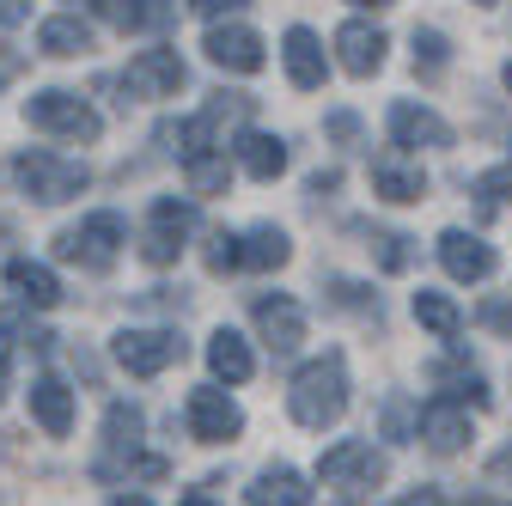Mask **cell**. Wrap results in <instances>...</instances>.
Masks as SVG:
<instances>
[{"instance_id": "6da1fadb", "label": "cell", "mask_w": 512, "mask_h": 506, "mask_svg": "<svg viewBox=\"0 0 512 506\" xmlns=\"http://www.w3.org/2000/svg\"><path fill=\"white\" fill-rule=\"evenodd\" d=\"M287 409L299 427L324 433L348 415V360L342 354H317L293 372V391H287Z\"/></svg>"}, {"instance_id": "7a4b0ae2", "label": "cell", "mask_w": 512, "mask_h": 506, "mask_svg": "<svg viewBox=\"0 0 512 506\" xmlns=\"http://www.w3.org/2000/svg\"><path fill=\"white\" fill-rule=\"evenodd\" d=\"M13 177H19V189H25V196H31V202H43V208L86 196V183H92V171H86L80 159H68V153H49V147H25V153L13 159Z\"/></svg>"}, {"instance_id": "3957f363", "label": "cell", "mask_w": 512, "mask_h": 506, "mask_svg": "<svg viewBox=\"0 0 512 506\" xmlns=\"http://www.w3.org/2000/svg\"><path fill=\"white\" fill-rule=\"evenodd\" d=\"M25 122L37 135H61V141H98L104 135V116L80 98V92H61V86H49V92H31L25 98Z\"/></svg>"}, {"instance_id": "277c9868", "label": "cell", "mask_w": 512, "mask_h": 506, "mask_svg": "<svg viewBox=\"0 0 512 506\" xmlns=\"http://www.w3.org/2000/svg\"><path fill=\"white\" fill-rule=\"evenodd\" d=\"M317 482H324L336 500H360L384 482V452H372L366 439H336V446L317 458Z\"/></svg>"}, {"instance_id": "5b68a950", "label": "cell", "mask_w": 512, "mask_h": 506, "mask_svg": "<svg viewBox=\"0 0 512 506\" xmlns=\"http://www.w3.org/2000/svg\"><path fill=\"white\" fill-rule=\"evenodd\" d=\"M122 244H128V226H122V214H86L74 232H61L55 238V250L68 263H80V269H110L116 257H122Z\"/></svg>"}, {"instance_id": "8992f818", "label": "cell", "mask_w": 512, "mask_h": 506, "mask_svg": "<svg viewBox=\"0 0 512 506\" xmlns=\"http://www.w3.org/2000/svg\"><path fill=\"white\" fill-rule=\"evenodd\" d=\"M183 421H189V439H202V446H226V439L244 433V409L220 391V385H196L183 397Z\"/></svg>"}, {"instance_id": "52a82bcc", "label": "cell", "mask_w": 512, "mask_h": 506, "mask_svg": "<svg viewBox=\"0 0 512 506\" xmlns=\"http://www.w3.org/2000/svg\"><path fill=\"white\" fill-rule=\"evenodd\" d=\"M110 354L128 378H159L171 360H183V336L177 330H122L110 342Z\"/></svg>"}, {"instance_id": "ba28073f", "label": "cell", "mask_w": 512, "mask_h": 506, "mask_svg": "<svg viewBox=\"0 0 512 506\" xmlns=\"http://www.w3.org/2000/svg\"><path fill=\"white\" fill-rule=\"evenodd\" d=\"M189 232H196V202L159 196L153 214H147V263H177V250H183Z\"/></svg>"}, {"instance_id": "9c48e42d", "label": "cell", "mask_w": 512, "mask_h": 506, "mask_svg": "<svg viewBox=\"0 0 512 506\" xmlns=\"http://www.w3.org/2000/svg\"><path fill=\"white\" fill-rule=\"evenodd\" d=\"M250 318H256V336H263L275 354H293L305 342V305L293 293H263L250 305Z\"/></svg>"}, {"instance_id": "30bf717a", "label": "cell", "mask_w": 512, "mask_h": 506, "mask_svg": "<svg viewBox=\"0 0 512 506\" xmlns=\"http://www.w3.org/2000/svg\"><path fill=\"white\" fill-rule=\"evenodd\" d=\"M202 49H208L214 68H226V74H263V61H269L263 37H256L250 25H214L202 37Z\"/></svg>"}, {"instance_id": "8fae6325", "label": "cell", "mask_w": 512, "mask_h": 506, "mask_svg": "<svg viewBox=\"0 0 512 506\" xmlns=\"http://www.w3.org/2000/svg\"><path fill=\"white\" fill-rule=\"evenodd\" d=\"M122 86L135 98H177L183 92V55L177 49H141L135 61H128Z\"/></svg>"}, {"instance_id": "7c38bea8", "label": "cell", "mask_w": 512, "mask_h": 506, "mask_svg": "<svg viewBox=\"0 0 512 506\" xmlns=\"http://www.w3.org/2000/svg\"><path fill=\"white\" fill-rule=\"evenodd\" d=\"M391 141L409 153H433V147H452V122L415 98H403V104H391Z\"/></svg>"}, {"instance_id": "4fadbf2b", "label": "cell", "mask_w": 512, "mask_h": 506, "mask_svg": "<svg viewBox=\"0 0 512 506\" xmlns=\"http://www.w3.org/2000/svg\"><path fill=\"white\" fill-rule=\"evenodd\" d=\"M415 433H421V446H427V452L452 458V452H464V446H470V409H464V403H452V397H433V403L421 409Z\"/></svg>"}, {"instance_id": "5bb4252c", "label": "cell", "mask_w": 512, "mask_h": 506, "mask_svg": "<svg viewBox=\"0 0 512 506\" xmlns=\"http://www.w3.org/2000/svg\"><path fill=\"white\" fill-rule=\"evenodd\" d=\"M439 263H445V275H452V281H488V275L500 269L494 244L476 238V232H464V226L439 232Z\"/></svg>"}, {"instance_id": "9a60e30c", "label": "cell", "mask_w": 512, "mask_h": 506, "mask_svg": "<svg viewBox=\"0 0 512 506\" xmlns=\"http://www.w3.org/2000/svg\"><path fill=\"white\" fill-rule=\"evenodd\" d=\"M384 31L378 25H366V19H348L342 31H336V55H342V68L354 74V80H372L378 68H384Z\"/></svg>"}, {"instance_id": "2e32d148", "label": "cell", "mask_w": 512, "mask_h": 506, "mask_svg": "<svg viewBox=\"0 0 512 506\" xmlns=\"http://www.w3.org/2000/svg\"><path fill=\"white\" fill-rule=\"evenodd\" d=\"M281 61H287V80H293L299 92H317V86H324V74H330L324 43H317V31H305V25H293V31L281 37Z\"/></svg>"}, {"instance_id": "e0dca14e", "label": "cell", "mask_w": 512, "mask_h": 506, "mask_svg": "<svg viewBox=\"0 0 512 506\" xmlns=\"http://www.w3.org/2000/svg\"><path fill=\"white\" fill-rule=\"evenodd\" d=\"M311 482L293 470V464H269V470H256V482L244 488L250 506H311Z\"/></svg>"}, {"instance_id": "ac0fdd59", "label": "cell", "mask_w": 512, "mask_h": 506, "mask_svg": "<svg viewBox=\"0 0 512 506\" xmlns=\"http://www.w3.org/2000/svg\"><path fill=\"white\" fill-rule=\"evenodd\" d=\"M372 196H384V202H421L427 196V171L409 165L403 153H378L372 159Z\"/></svg>"}, {"instance_id": "d6986e66", "label": "cell", "mask_w": 512, "mask_h": 506, "mask_svg": "<svg viewBox=\"0 0 512 506\" xmlns=\"http://www.w3.org/2000/svg\"><path fill=\"white\" fill-rule=\"evenodd\" d=\"M31 415H37V427L49 433V439H68L74 433V391L61 385V378H37L31 385Z\"/></svg>"}, {"instance_id": "ffe728a7", "label": "cell", "mask_w": 512, "mask_h": 506, "mask_svg": "<svg viewBox=\"0 0 512 506\" xmlns=\"http://www.w3.org/2000/svg\"><path fill=\"white\" fill-rule=\"evenodd\" d=\"M7 287H13L31 311H55V305H61V281H55V269H49V263L13 257V263H7Z\"/></svg>"}, {"instance_id": "44dd1931", "label": "cell", "mask_w": 512, "mask_h": 506, "mask_svg": "<svg viewBox=\"0 0 512 506\" xmlns=\"http://www.w3.org/2000/svg\"><path fill=\"white\" fill-rule=\"evenodd\" d=\"M238 165H244V177H256V183H275V177L287 171V141H281V135H263V129H244V135H238Z\"/></svg>"}, {"instance_id": "7402d4cb", "label": "cell", "mask_w": 512, "mask_h": 506, "mask_svg": "<svg viewBox=\"0 0 512 506\" xmlns=\"http://www.w3.org/2000/svg\"><path fill=\"white\" fill-rule=\"evenodd\" d=\"M37 49H43V55H55V61H74V55H86V49H92V25H86L80 13H55V19H43V25H37Z\"/></svg>"}, {"instance_id": "603a6c76", "label": "cell", "mask_w": 512, "mask_h": 506, "mask_svg": "<svg viewBox=\"0 0 512 506\" xmlns=\"http://www.w3.org/2000/svg\"><path fill=\"white\" fill-rule=\"evenodd\" d=\"M293 257V238L281 226H250L238 238V269H287Z\"/></svg>"}, {"instance_id": "cb8c5ba5", "label": "cell", "mask_w": 512, "mask_h": 506, "mask_svg": "<svg viewBox=\"0 0 512 506\" xmlns=\"http://www.w3.org/2000/svg\"><path fill=\"white\" fill-rule=\"evenodd\" d=\"M433 385H445V397H452V403H476V409L494 403V397H488V378H482L464 354H445V360L433 366Z\"/></svg>"}, {"instance_id": "d4e9b609", "label": "cell", "mask_w": 512, "mask_h": 506, "mask_svg": "<svg viewBox=\"0 0 512 506\" xmlns=\"http://www.w3.org/2000/svg\"><path fill=\"white\" fill-rule=\"evenodd\" d=\"M208 366H214V378H226V385H244L256 372V354H250V342L238 330H214L208 336Z\"/></svg>"}, {"instance_id": "484cf974", "label": "cell", "mask_w": 512, "mask_h": 506, "mask_svg": "<svg viewBox=\"0 0 512 506\" xmlns=\"http://www.w3.org/2000/svg\"><path fill=\"white\" fill-rule=\"evenodd\" d=\"M415 324H421V330H433L439 342H452V336L464 330V311H458L452 299H445V293L421 287V293H415Z\"/></svg>"}, {"instance_id": "4316f807", "label": "cell", "mask_w": 512, "mask_h": 506, "mask_svg": "<svg viewBox=\"0 0 512 506\" xmlns=\"http://www.w3.org/2000/svg\"><path fill=\"white\" fill-rule=\"evenodd\" d=\"M92 13L110 19L116 31H147L165 19V7H153V0H92Z\"/></svg>"}, {"instance_id": "83f0119b", "label": "cell", "mask_w": 512, "mask_h": 506, "mask_svg": "<svg viewBox=\"0 0 512 506\" xmlns=\"http://www.w3.org/2000/svg\"><path fill=\"white\" fill-rule=\"evenodd\" d=\"M165 141H171V153L189 165V159H202V153H214V116H189V122H171L165 129Z\"/></svg>"}, {"instance_id": "f1b7e54d", "label": "cell", "mask_w": 512, "mask_h": 506, "mask_svg": "<svg viewBox=\"0 0 512 506\" xmlns=\"http://www.w3.org/2000/svg\"><path fill=\"white\" fill-rule=\"evenodd\" d=\"M183 177H189V196H226L232 165H226L220 153H202V159H189V165H183Z\"/></svg>"}, {"instance_id": "f546056e", "label": "cell", "mask_w": 512, "mask_h": 506, "mask_svg": "<svg viewBox=\"0 0 512 506\" xmlns=\"http://www.w3.org/2000/svg\"><path fill=\"white\" fill-rule=\"evenodd\" d=\"M445 68H452V43H445V31H415V74L439 80Z\"/></svg>"}, {"instance_id": "4dcf8cb0", "label": "cell", "mask_w": 512, "mask_h": 506, "mask_svg": "<svg viewBox=\"0 0 512 506\" xmlns=\"http://www.w3.org/2000/svg\"><path fill=\"white\" fill-rule=\"evenodd\" d=\"M372 257H378V269H384V275H403L415 250H409V238H403V232H372Z\"/></svg>"}, {"instance_id": "1f68e13d", "label": "cell", "mask_w": 512, "mask_h": 506, "mask_svg": "<svg viewBox=\"0 0 512 506\" xmlns=\"http://www.w3.org/2000/svg\"><path fill=\"white\" fill-rule=\"evenodd\" d=\"M104 433H110V446H116V452H122V446L135 452V446H141V409H122V403H116V409H110V427H104Z\"/></svg>"}, {"instance_id": "d6a6232c", "label": "cell", "mask_w": 512, "mask_h": 506, "mask_svg": "<svg viewBox=\"0 0 512 506\" xmlns=\"http://www.w3.org/2000/svg\"><path fill=\"white\" fill-rule=\"evenodd\" d=\"M202 263H208L214 275L238 269V232H208V250H202Z\"/></svg>"}, {"instance_id": "836d02e7", "label": "cell", "mask_w": 512, "mask_h": 506, "mask_svg": "<svg viewBox=\"0 0 512 506\" xmlns=\"http://www.w3.org/2000/svg\"><path fill=\"white\" fill-rule=\"evenodd\" d=\"M476 202H482V208H506V202H512V165L476 177Z\"/></svg>"}, {"instance_id": "e575fe53", "label": "cell", "mask_w": 512, "mask_h": 506, "mask_svg": "<svg viewBox=\"0 0 512 506\" xmlns=\"http://www.w3.org/2000/svg\"><path fill=\"white\" fill-rule=\"evenodd\" d=\"M7 391H13V336L0 330V403H7Z\"/></svg>"}, {"instance_id": "d590c367", "label": "cell", "mask_w": 512, "mask_h": 506, "mask_svg": "<svg viewBox=\"0 0 512 506\" xmlns=\"http://www.w3.org/2000/svg\"><path fill=\"white\" fill-rule=\"evenodd\" d=\"M238 7H244V0H189V13H202V19H226Z\"/></svg>"}, {"instance_id": "8d00e7d4", "label": "cell", "mask_w": 512, "mask_h": 506, "mask_svg": "<svg viewBox=\"0 0 512 506\" xmlns=\"http://www.w3.org/2000/svg\"><path fill=\"white\" fill-rule=\"evenodd\" d=\"M391 506H445V494H439V488H409V494L391 500Z\"/></svg>"}, {"instance_id": "74e56055", "label": "cell", "mask_w": 512, "mask_h": 506, "mask_svg": "<svg viewBox=\"0 0 512 506\" xmlns=\"http://www.w3.org/2000/svg\"><path fill=\"white\" fill-rule=\"evenodd\" d=\"M31 19V0H0V25H25Z\"/></svg>"}, {"instance_id": "f35d334b", "label": "cell", "mask_w": 512, "mask_h": 506, "mask_svg": "<svg viewBox=\"0 0 512 506\" xmlns=\"http://www.w3.org/2000/svg\"><path fill=\"white\" fill-rule=\"evenodd\" d=\"M330 135H336V141H354V135H360V122H354L348 110H336V116H330Z\"/></svg>"}, {"instance_id": "ab89813d", "label": "cell", "mask_w": 512, "mask_h": 506, "mask_svg": "<svg viewBox=\"0 0 512 506\" xmlns=\"http://www.w3.org/2000/svg\"><path fill=\"white\" fill-rule=\"evenodd\" d=\"M482 318H488V324H494V330H512V305H500V299H494V305H488V311H482Z\"/></svg>"}, {"instance_id": "60d3db41", "label": "cell", "mask_w": 512, "mask_h": 506, "mask_svg": "<svg viewBox=\"0 0 512 506\" xmlns=\"http://www.w3.org/2000/svg\"><path fill=\"white\" fill-rule=\"evenodd\" d=\"M110 506H153L147 494H110Z\"/></svg>"}, {"instance_id": "b9f144b4", "label": "cell", "mask_w": 512, "mask_h": 506, "mask_svg": "<svg viewBox=\"0 0 512 506\" xmlns=\"http://www.w3.org/2000/svg\"><path fill=\"white\" fill-rule=\"evenodd\" d=\"M494 476H512V446H506V452L494 458Z\"/></svg>"}, {"instance_id": "7bdbcfd3", "label": "cell", "mask_w": 512, "mask_h": 506, "mask_svg": "<svg viewBox=\"0 0 512 506\" xmlns=\"http://www.w3.org/2000/svg\"><path fill=\"white\" fill-rule=\"evenodd\" d=\"M348 7H372L378 13V7H397V0H348Z\"/></svg>"}, {"instance_id": "ee69618b", "label": "cell", "mask_w": 512, "mask_h": 506, "mask_svg": "<svg viewBox=\"0 0 512 506\" xmlns=\"http://www.w3.org/2000/svg\"><path fill=\"white\" fill-rule=\"evenodd\" d=\"M177 506H214V500H202V494H189V500H177Z\"/></svg>"}, {"instance_id": "f6af8a7d", "label": "cell", "mask_w": 512, "mask_h": 506, "mask_svg": "<svg viewBox=\"0 0 512 506\" xmlns=\"http://www.w3.org/2000/svg\"><path fill=\"white\" fill-rule=\"evenodd\" d=\"M506 92H512V61H506Z\"/></svg>"}, {"instance_id": "bcb514c9", "label": "cell", "mask_w": 512, "mask_h": 506, "mask_svg": "<svg viewBox=\"0 0 512 506\" xmlns=\"http://www.w3.org/2000/svg\"><path fill=\"white\" fill-rule=\"evenodd\" d=\"M476 7H494V0H476Z\"/></svg>"}, {"instance_id": "7dc6e473", "label": "cell", "mask_w": 512, "mask_h": 506, "mask_svg": "<svg viewBox=\"0 0 512 506\" xmlns=\"http://www.w3.org/2000/svg\"><path fill=\"white\" fill-rule=\"evenodd\" d=\"M476 506H488V500H476Z\"/></svg>"}]
</instances>
